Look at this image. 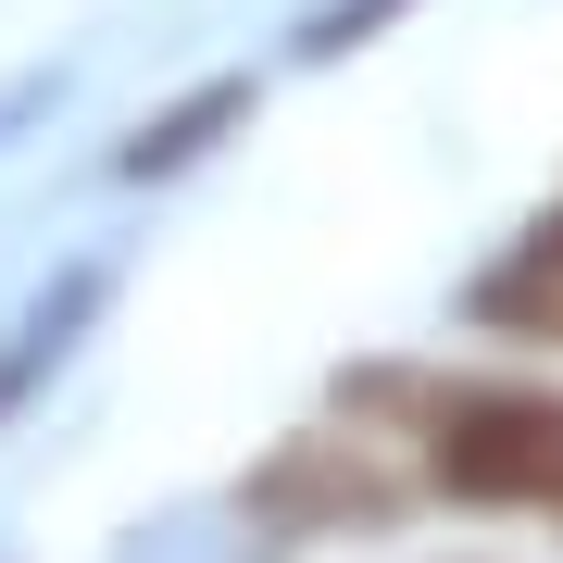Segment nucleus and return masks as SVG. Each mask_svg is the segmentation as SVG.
<instances>
[{
	"label": "nucleus",
	"mask_w": 563,
	"mask_h": 563,
	"mask_svg": "<svg viewBox=\"0 0 563 563\" xmlns=\"http://www.w3.org/2000/svg\"><path fill=\"white\" fill-rule=\"evenodd\" d=\"M476 313H501V325H551V339H563V213L526 225V251L476 288Z\"/></svg>",
	"instance_id": "7ed1b4c3"
},
{
	"label": "nucleus",
	"mask_w": 563,
	"mask_h": 563,
	"mask_svg": "<svg viewBox=\"0 0 563 563\" xmlns=\"http://www.w3.org/2000/svg\"><path fill=\"white\" fill-rule=\"evenodd\" d=\"M351 413H413V476L439 488L451 514H539V526H563V388L413 376L401 401L351 388Z\"/></svg>",
	"instance_id": "f257e3e1"
},
{
	"label": "nucleus",
	"mask_w": 563,
	"mask_h": 563,
	"mask_svg": "<svg viewBox=\"0 0 563 563\" xmlns=\"http://www.w3.org/2000/svg\"><path fill=\"white\" fill-rule=\"evenodd\" d=\"M413 463H376V451H351V439H301V451H276L251 476V501L276 514V526H376V514H413Z\"/></svg>",
	"instance_id": "f03ea898"
}]
</instances>
